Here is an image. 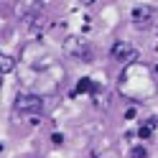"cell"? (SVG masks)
<instances>
[{"label":"cell","mask_w":158,"mask_h":158,"mask_svg":"<svg viewBox=\"0 0 158 158\" xmlns=\"http://www.w3.org/2000/svg\"><path fill=\"white\" fill-rule=\"evenodd\" d=\"M13 107H15L18 115H41L44 112V97H38V94H18Z\"/></svg>","instance_id":"1"},{"label":"cell","mask_w":158,"mask_h":158,"mask_svg":"<svg viewBox=\"0 0 158 158\" xmlns=\"http://www.w3.org/2000/svg\"><path fill=\"white\" fill-rule=\"evenodd\" d=\"M110 56H112L120 66H130L135 59H138V48H135L133 44H127V41H117V44L112 46Z\"/></svg>","instance_id":"2"},{"label":"cell","mask_w":158,"mask_h":158,"mask_svg":"<svg viewBox=\"0 0 158 158\" xmlns=\"http://www.w3.org/2000/svg\"><path fill=\"white\" fill-rule=\"evenodd\" d=\"M66 51L74 54L77 59H84V61H89V59H92L89 44H87V41H79V38H69V41H66Z\"/></svg>","instance_id":"3"},{"label":"cell","mask_w":158,"mask_h":158,"mask_svg":"<svg viewBox=\"0 0 158 158\" xmlns=\"http://www.w3.org/2000/svg\"><path fill=\"white\" fill-rule=\"evenodd\" d=\"M153 15H156L153 5H138L135 10H133V23H135V26H145Z\"/></svg>","instance_id":"4"},{"label":"cell","mask_w":158,"mask_h":158,"mask_svg":"<svg viewBox=\"0 0 158 158\" xmlns=\"http://www.w3.org/2000/svg\"><path fill=\"white\" fill-rule=\"evenodd\" d=\"M92 89H94V82H92V79H79V82H77V94L92 92Z\"/></svg>","instance_id":"5"},{"label":"cell","mask_w":158,"mask_h":158,"mask_svg":"<svg viewBox=\"0 0 158 158\" xmlns=\"http://www.w3.org/2000/svg\"><path fill=\"white\" fill-rule=\"evenodd\" d=\"M0 64H3V72H5V74H10V72H13V64H15V61H13L10 56H0Z\"/></svg>","instance_id":"6"},{"label":"cell","mask_w":158,"mask_h":158,"mask_svg":"<svg viewBox=\"0 0 158 158\" xmlns=\"http://www.w3.org/2000/svg\"><path fill=\"white\" fill-rule=\"evenodd\" d=\"M130 158H148V151H145L143 145H138V148H133V151H130Z\"/></svg>","instance_id":"7"},{"label":"cell","mask_w":158,"mask_h":158,"mask_svg":"<svg viewBox=\"0 0 158 158\" xmlns=\"http://www.w3.org/2000/svg\"><path fill=\"white\" fill-rule=\"evenodd\" d=\"M79 3H82V5H89V3H94V0H79Z\"/></svg>","instance_id":"8"}]
</instances>
